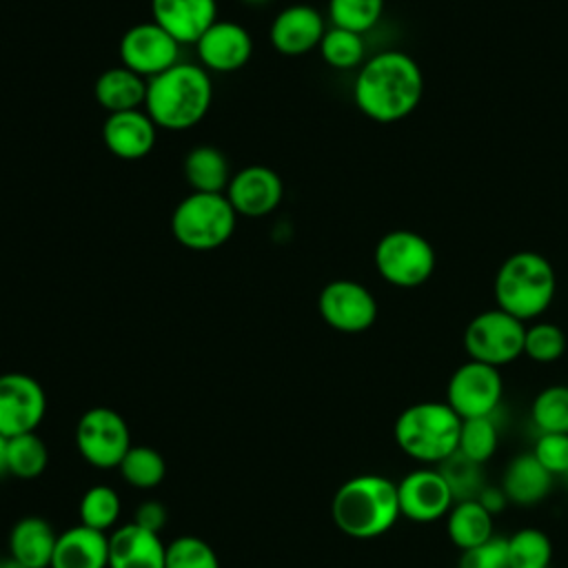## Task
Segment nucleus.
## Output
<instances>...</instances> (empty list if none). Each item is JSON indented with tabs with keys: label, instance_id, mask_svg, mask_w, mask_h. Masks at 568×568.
<instances>
[{
	"label": "nucleus",
	"instance_id": "obj_11",
	"mask_svg": "<svg viewBox=\"0 0 568 568\" xmlns=\"http://www.w3.org/2000/svg\"><path fill=\"white\" fill-rule=\"evenodd\" d=\"M180 42L160 24L138 22L120 38V62L133 73L151 80L180 62Z\"/></svg>",
	"mask_w": 568,
	"mask_h": 568
},
{
	"label": "nucleus",
	"instance_id": "obj_37",
	"mask_svg": "<svg viewBox=\"0 0 568 568\" xmlns=\"http://www.w3.org/2000/svg\"><path fill=\"white\" fill-rule=\"evenodd\" d=\"M457 568H508V537L493 535L479 546L462 550Z\"/></svg>",
	"mask_w": 568,
	"mask_h": 568
},
{
	"label": "nucleus",
	"instance_id": "obj_9",
	"mask_svg": "<svg viewBox=\"0 0 568 568\" xmlns=\"http://www.w3.org/2000/svg\"><path fill=\"white\" fill-rule=\"evenodd\" d=\"M75 446L91 466L118 468L131 448L129 426L113 408H89L75 426Z\"/></svg>",
	"mask_w": 568,
	"mask_h": 568
},
{
	"label": "nucleus",
	"instance_id": "obj_30",
	"mask_svg": "<svg viewBox=\"0 0 568 568\" xmlns=\"http://www.w3.org/2000/svg\"><path fill=\"white\" fill-rule=\"evenodd\" d=\"M118 468L126 484L142 490L155 488L166 475V464L162 455L149 446H131Z\"/></svg>",
	"mask_w": 568,
	"mask_h": 568
},
{
	"label": "nucleus",
	"instance_id": "obj_23",
	"mask_svg": "<svg viewBox=\"0 0 568 568\" xmlns=\"http://www.w3.org/2000/svg\"><path fill=\"white\" fill-rule=\"evenodd\" d=\"M552 488V475L537 462L532 453L517 455L504 470L501 493L506 501L517 506H532L548 497Z\"/></svg>",
	"mask_w": 568,
	"mask_h": 568
},
{
	"label": "nucleus",
	"instance_id": "obj_25",
	"mask_svg": "<svg viewBox=\"0 0 568 568\" xmlns=\"http://www.w3.org/2000/svg\"><path fill=\"white\" fill-rule=\"evenodd\" d=\"M182 173L191 191L200 193H224L231 182L226 155L211 144L193 146L184 158Z\"/></svg>",
	"mask_w": 568,
	"mask_h": 568
},
{
	"label": "nucleus",
	"instance_id": "obj_7",
	"mask_svg": "<svg viewBox=\"0 0 568 568\" xmlns=\"http://www.w3.org/2000/svg\"><path fill=\"white\" fill-rule=\"evenodd\" d=\"M373 262L384 282L397 288H415L433 275L435 248L424 235L408 229H395L377 240Z\"/></svg>",
	"mask_w": 568,
	"mask_h": 568
},
{
	"label": "nucleus",
	"instance_id": "obj_14",
	"mask_svg": "<svg viewBox=\"0 0 568 568\" xmlns=\"http://www.w3.org/2000/svg\"><path fill=\"white\" fill-rule=\"evenodd\" d=\"M397 499L402 517L417 524H430L448 515L455 495L444 473L433 468H419L408 473L397 484Z\"/></svg>",
	"mask_w": 568,
	"mask_h": 568
},
{
	"label": "nucleus",
	"instance_id": "obj_24",
	"mask_svg": "<svg viewBox=\"0 0 568 568\" xmlns=\"http://www.w3.org/2000/svg\"><path fill=\"white\" fill-rule=\"evenodd\" d=\"M93 98L109 113L133 111L144 106L146 80L124 64L111 67L98 75L93 84Z\"/></svg>",
	"mask_w": 568,
	"mask_h": 568
},
{
	"label": "nucleus",
	"instance_id": "obj_28",
	"mask_svg": "<svg viewBox=\"0 0 568 568\" xmlns=\"http://www.w3.org/2000/svg\"><path fill=\"white\" fill-rule=\"evenodd\" d=\"M320 55L322 60L333 67V69H355L364 64V40L362 33L342 29V27H331L324 31L322 42H320Z\"/></svg>",
	"mask_w": 568,
	"mask_h": 568
},
{
	"label": "nucleus",
	"instance_id": "obj_17",
	"mask_svg": "<svg viewBox=\"0 0 568 568\" xmlns=\"http://www.w3.org/2000/svg\"><path fill=\"white\" fill-rule=\"evenodd\" d=\"M324 31V18L315 7L288 4L273 18L268 42L282 55H304L320 47Z\"/></svg>",
	"mask_w": 568,
	"mask_h": 568
},
{
	"label": "nucleus",
	"instance_id": "obj_4",
	"mask_svg": "<svg viewBox=\"0 0 568 568\" xmlns=\"http://www.w3.org/2000/svg\"><path fill=\"white\" fill-rule=\"evenodd\" d=\"M493 291L497 308L526 322L539 317L550 306L557 291V275L541 253L517 251L499 264Z\"/></svg>",
	"mask_w": 568,
	"mask_h": 568
},
{
	"label": "nucleus",
	"instance_id": "obj_21",
	"mask_svg": "<svg viewBox=\"0 0 568 568\" xmlns=\"http://www.w3.org/2000/svg\"><path fill=\"white\" fill-rule=\"evenodd\" d=\"M51 568H109V537L78 524L58 535Z\"/></svg>",
	"mask_w": 568,
	"mask_h": 568
},
{
	"label": "nucleus",
	"instance_id": "obj_22",
	"mask_svg": "<svg viewBox=\"0 0 568 568\" xmlns=\"http://www.w3.org/2000/svg\"><path fill=\"white\" fill-rule=\"evenodd\" d=\"M55 541L58 535L47 519L36 515L22 517L9 532L11 559L20 568H51Z\"/></svg>",
	"mask_w": 568,
	"mask_h": 568
},
{
	"label": "nucleus",
	"instance_id": "obj_31",
	"mask_svg": "<svg viewBox=\"0 0 568 568\" xmlns=\"http://www.w3.org/2000/svg\"><path fill=\"white\" fill-rule=\"evenodd\" d=\"M495 448H497V426L493 424L490 417L462 419L457 455H462L473 464H484L493 457Z\"/></svg>",
	"mask_w": 568,
	"mask_h": 568
},
{
	"label": "nucleus",
	"instance_id": "obj_16",
	"mask_svg": "<svg viewBox=\"0 0 568 568\" xmlns=\"http://www.w3.org/2000/svg\"><path fill=\"white\" fill-rule=\"evenodd\" d=\"M195 51L206 71L233 73L251 60L253 38L240 22L215 20L195 42Z\"/></svg>",
	"mask_w": 568,
	"mask_h": 568
},
{
	"label": "nucleus",
	"instance_id": "obj_35",
	"mask_svg": "<svg viewBox=\"0 0 568 568\" xmlns=\"http://www.w3.org/2000/svg\"><path fill=\"white\" fill-rule=\"evenodd\" d=\"M566 351V333L552 322H535L526 326L524 355L539 364L557 362Z\"/></svg>",
	"mask_w": 568,
	"mask_h": 568
},
{
	"label": "nucleus",
	"instance_id": "obj_13",
	"mask_svg": "<svg viewBox=\"0 0 568 568\" xmlns=\"http://www.w3.org/2000/svg\"><path fill=\"white\" fill-rule=\"evenodd\" d=\"M47 413V395L38 379L27 373L0 375V435L16 437L36 433Z\"/></svg>",
	"mask_w": 568,
	"mask_h": 568
},
{
	"label": "nucleus",
	"instance_id": "obj_10",
	"mask_svg": "<svg viewBox=\"0 0 568 568\" xmlns=\"http://www.w3.org/2000/svg\"><path fill=\"white\" fill-rule=\"evenodd\" d=\"M499 368L468 359L455 368L446 388V404L462 417H490L501 402Z\"/></svg>",
	"mask_w": 568,
	"mask_h": 568
},
{
	"label": "nucleus",
	"instance_id": "obj_34",
	"mask_svg": "<svg viewBox=\"0 0 568 568\" xmlns=\"http://www.w3.org/2000/svg\"><path fill=\"white\" fill-rule=\"evenodd\" d=\"M120 517V497L111 486H93L80 499V524L109 530Z\"/></svg>",
	"mask_w": 568,
	"mask_h": 568
},
{
	"label": "nucleus",
	"instance_id": "obj_8",
	"mask_svg": "<svg viewBox=\"0 0 568 568\" xmlns=\"http://www.w3.org/2000/svg\"><path fill=\"white\" fill-rule=\"evenodd\" d=\"M526 326L521 320L501 308H490L475 315L464 331V348L470 359L504 366L524 355Z\"/></svg>",
	"mask_w": 568,
	"mask_h": 568
},
{
	"label": "nucleus",
	"instance_id": "obj_27",
	"mask_svg": "<svg viewBox=\"0 0 568 568\" xmlns=\"http://www.w3.org/2000/svg\"><path fill=\"white\" fill-rule=\"evenodd\" d=\"M47 462H49V450L36 433L9 437V444H7L9 475L20 479H36L47 468Z\"/></svg>",
	"mask_w": 568,
	"mask_h": 568
},
{
	"label": "nucleus",
	"instance_id": "obj_29",
	"mask_svg": "<svg viewBox=\"0 0 568 568\" xmlns=\"http://www.w3.org/2000/svg\"><path fill=\"white\" fill-rule=\"evenodd\" d=\"M552 544L539 528H521L508 537V568H548Z\"/></svg>",
	"mask_w": 568,
	"mask_h": 568
},
{
	"label": "nucleus",
	"instance_id": "obj_3",
	"mask_svg": "<svg viewBox=\"0 0 568 568\" xmlns=\"http://www.w3.org/2000/svg\"><path fill=\"white\" fill-rule=\"evenodd\" d=\"M331 515L335 526L353 539L379 537L402 517L397 484L382 475L351 477L335 490Z\"/></svg>",
	"mask_w": 568,
	"mask_h": 568
},
{
	"label": "nucleus",
	"instance_id": "obj_15",
	"mask_svg": "<svg viewBox=\"0 0 568 568\" xmlns=\"http://www.w3.org/2000/svg\"><path fill=\"white\" fill-rule=\"evenodd\" d=\"M237 215L264 217L273 213L284 195L282 178L264 164H248L231 175L224 191Z\"/></svg>",
	"mask_w": 568,
	"mask_h": 568
},
{
	"label": "nucleus",
	"instance_id": "obj_18",
	"mask_svg": "<svg viewBox=\"0 0 568 568\" xmlns=\"http://www.w3.org/2000/svg\"><path fill=\"white\" fill-rule=\"evenodd\" d=\"M102 140L111 155L120 160H142L155 146L158 126L142 109L109 113L102 124Z\"/></svg>",
	"mask_w": 568,
	"mask_h": 568
},
{
	"label": "nucleus",
	"instance_id": "obj_33",
	"mask_svg": "<svg viewBox=\"0 0 568 568\" xmlns=\"http://www.w3.org/2000/svg\"><path fill=\"white\" fill-rule=\"evenodd\" d=\"M384 11V0H328V16L333 27L355 33H366L377 24Z\"/></svg>",
	"mask_w": 568,
	"mask_h": 568
},
{
	"label": "nucleus",
	"instance_id": "obj_43",
	"mask_svg": "<svg viewBox=\"0 0 568 568\" xmlns=\"http://www.w3.org/2000/svg\"><path fill=\"white\" fill-rule=\"evenodd\" d=\"M566 479H568V473H566Z\"/></svg>",
	"mask_w": 568,
	"mask_h": 568
},
{
	"label": "nucleus",
	"instance_id": "obj_40",
	"mask_svg": "<svg viewBox=\"0 0 568 568\" xmlns=\"http://www.w3.org/2000/svg\"><path fill=\"white\" fill-rule=\"evenodd\" d=\"M7 444H9V437H2V435H0V477H2V475H9V466H7Z\"/></svg>",
	"mask_w": 568,
	"mask_h": 568
},
{
	"label": "nucleus",
	"instance_id": "obj_39",
	"mask_svg": "<svg viewBox=\"0 0 568 568\" xmlns=\"http://www.w3.org/2000/svg\"><path fill=\"white\" fill-rule=\"evenodd\" d=\"M133 524L146 528V530H151V532H160V530L164 528V524H166V510H164V506L158 504V501H144V504L138 508Z\"/></svg>",
	"mask_w": 568,
	"mask_h": 568
},
{
	"label": "nucleus",
	"instance_id": "obj_20",
	"mask_svg": "<svg viewBox=\"0 0 568 568\" xmlns=\"http://www.w3.org/2000/svg\"><path fill=\"white\" fill-rule=\"evenodd\" d=\"M164 561L166 546L160 532L131 521L109 535V568H164Z\"/></svg>",
	"mask_w": 568,
	"mask_h": 568
},
{
	"label": "nucleus",
	"instance_id": "obj_26",
	"mask_svg": "<svg viewBox=\"0 0 568 568\" xmlns=\"http://www.w3.org/2000/svg\"><path fill=\"white\" fill-rule=\"evenodd\" d=\"M446 530L450 541L459 550H468L490 539L493 532V513L479 499H462L446 515Z\"/></svg>",
	"mask_w": 568,
	"mask_h": 568
},
{
	"label": "nucleus",
	"instance_id": "obj_19",
	"mask_svg": "<svg viewBox=\"0 0 568 568\" xmlns=\"http://www.w3.org/2000/svg\"><path fill=\"white\" fill-rule=\"evenodd\" d=\"M153 22L180 44H195L217 20L215 0H151Z\"/></svg>",
	"mask_w": 568,
	"mask_h": 568
},
{
	"label": "nucleus",
	"instance_id": "obj_5",
	"mask_svg": "<svg viewBox=\"0 0 568 568\" xmlns=\"http://www.w3.org/2000/svg\"><path fill=\"white\" fill-rule=\"evenodd\" d=\"M462 417L446 402H419L399 413L393 426L397 446L417 462H446L457 453Z\"/></svg>",
	"mask_w": 568,
	"mask_h": 568
},
{
	"label": "nucleus",
	"instance_id": "obj_38",
	"mask_svg": "<svg viewBox=\"0 0 568 568\" xmlns=\"http://www.w3.org/2000/svg\"><path fill=\"white\" fill-rule=\"evenodd\" d=\"M532 455L555 477L568 473V433H539Z\"/></svg>",
	"mask_w": 568,
	"mask_h": 568
},
{
	"label": "nucleus",
	"instance_id": "obj_6",
	"mask_svg": "<svg viewBox=\"0 0 568 568\" xmlns=\"http://www.w3.org/2000/svg\"><path fill=\"white\" fill-rule=\"evenodd\" d=\"M237 213L224 193L191 191L171 215V233L184 248L213 251L226 244L235 231Z\"/></svg>",
	"mask_w": 568,
	"mask_h": 568
},
{
	"label": "nucleus",
	"instance_id": "obj_2",
	"mask_svg": "<svg viewBox=\"0 0 568 568\" xmlns=\"http://www.w3.org/2000/svg\"><path fill=\"white\" fill-rule=\"evenodd\" d=\"M213 102L209 71L195 62H178L146 80L144 111L158 129L184 131L204 120Z\"/></svg>",
	"mask_w": 568,
	"mask_h": 568
},
{
	"label": "nucleus",
	"instance_id": "obj_1",
	"mask_svg": "<svg viewBox=\"0 0 568 568\" xmlns=\"http://www.w3.org/2000/svg\"><path fill=\"white\" fill-rule=\"evenodd\" d=\"M424 95V75L404 51H382L366 60L353 84L357 109L373 122L390 124L408 118Z\"/></svg>",
	"mask_w": 568,
	"mask_h": 568
},
{
	"label": "nucleus",
	"instance_id": "obj_41",
	"mask_svg": "<svg viewBox=\"0 0 568 568\" xmlns=\"http://www.w3.org/2000/svg\"><path fill=\"white\" fill-rule=\"evenodd\" d=\"M244 4H248V7H262V4H266V2H271V0H242Z\"/></svg>",
	"mask_w": 568,
	"mask_h": 568
},
{
	"label": "nucleus",
	"instance_id": "obj_42",
	"mask_svg": "<svg viewBox=\"0 0 568 568\" xmlns=\"http://www.w3.org/2000/svg\"><path fill=\"white\" fill-rule=\"evenodd\" d=\"M0 568H20L13 559H9V561H0Z\"/></svg>",
	"mask_w": 568,
	"mask_h": 568
},
{
	"label": "nucleus",
	"instance_id": "obj_36",
	"mask_svg": "<svg viewBox=\"0 0 568 568\" xmlns=\"http://www.w3.org/2000/svg\"><path fill=\"white\" fill-rule=\"evenodd\" d=\"M164 568H220V561L204 539L184 535L166 546Z\"/></svg>",
	"mask_w": 568,
	"mask_h": 568
},
{
	"label": "nucleus",
	"instance_id": "obj_32",
	"mask_svg": "<svg viewBox=\"0 0 568 568\" xmlns=\"http://www.w3.org/2000/svg\"><path fill=\"white\" fill-rule=\"evenodd\" d=\"M530 415L539 433H568V386L544 388L535 397Z\"/></svg>",
	"mask_w": 568,
	"mask_h": 568
},
{
	"label": "nucleus",
	"instance_id": "obj_12",
	"mask_svg": "<svg viewBox=\"0 0 568 568\" xmlns=\"http://www.w3.org/2000/svg\"><path fill=\"white\" fill-rule=\"evenodd\" d=\"M317 311L339 333H364L377 320V300L355 280H333L320 291Z\"/></svg>",
	"mask_w": 568,
	"mask_h": 568
}]
</instances>
